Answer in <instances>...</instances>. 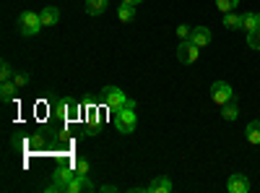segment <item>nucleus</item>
Wrapping results in <instances>:
<instances>
[{"instance_id": "23", "label": "nucleus", "mask_w": 260, "mask_h": 193, "mask_svg": "<svg viewBox=\"0 0 260 193\" xmlns=\"http://www.w3.org/2000/svg\"><path fill=\"white\" fill-rule=\"evenodd\" d=\"M73 167H76L78 175H89V167H91V164H89V159H76Z\"/></svg>"}, {"instance_id": "18", "label": "nucleus", "mask_w": 260, "mask_h": 193, "mask_svg": "<svg viewBox=\"0 0 260 193\" xmlns=\"http://www.w3.org/2000/svg\"><path fill=\"white\" fill-rule=\"evenodd\" d=\"M52 110H55V115H57V118H62V120H68V110H71V99H57V102L52 104Z\"/></svg>"}, {"instance_id": "12", "label": "nucleus", "mask_w": 260, "mask_h": 193, "mask_svg": "<svg viewBox=\"0 0 260 193\" xmlns=\"http://www.w3.org/2000/svg\"><path fill=\"white\" fill-rule=\"evenodd\" d=\"M146 190H148V193H169V190H172V180L161 175V178H156L154 183H151Z\"/></svg>"}, {"instance_id": "16", "label": "nucleus", "mask_w": 260, "mask_h": 193, "mask_svg": "<svg viewBox=\"0 0 260 193\" xmlns=\"http://www.w3.org/2000/svg\"><path fill=\"white\" fill-rule=\"evenodd\" d=\"M224 26H226V29H232V32H237V29H242V16H237L234 11L224 13Z\"/></svg>"}, {"instance_id": "22", "label": "nucleus", "mask_w": 260, "mask_h": 193, "mask_svg": "<svg viewBox=\"0 0 260 193\" xmlns=\"http://www.w3.org/2000/svg\"><path fill=\"white\" fill-rule=\"evenodd\" d=\"M18 89H24V87H29V73H13V78H11Z\"/></svg>"}, {"instance_id": "2", "label": "nucleus", "mask_w": 260, "mask_h": 193, "mask_svg": "<svg viewBox=\"0 0 260 193\" xmlns=\"http://www.w3.org/2000/svg\"><path fill=\"white\" fill-rule=\"evenodd\" d=\"M42 26H45V24H42V16L34 13V11H24V13L18 16V32L24 34V37H34V34H39Z\"/></svg>"}, {"instance_id": "25", "label": "nucleus", "mask_w": 260, "mask_h": 193, "mask_svg": "<svg viewBox=\"0 0 260 193\" xmlns=\"http://www.w3.org/2000/svg\"><path fill=\"white\" fill-rule=\"evenodd\" d=\"M190 34H192V26H187V24H180L177 26V37L180 39H190Z\"/></svg>"}, {"instance_id": "26", "label": "nucleus", "mask_w": 260, "mask_h": 193, "mask_svg": "<svg viewBox=\"0 0 260 193\" xmlns=\"http://www.w3.org/2000/svg\"><path fill=\"white\" fill-rule=\"evenodd\" d=\"M99 190H102V193H115L117 185H99Z\"/></svg>"}, {"instance_id": "1", "label": "nucleus", "mask_w": 260, "mask_h": 193, "mask_svg": "<svg viewBox=\"0 0 260 193\" xmlns=\"http://www.w3.org/2000/svg\"><path fill=\"white\" fill-rule=\"evenodd\" d=\"M136 125H138V115H136V102L130 99L125 107H120V110H115V128L127 136V133H133L136 131Z\"/></svg>"}, {"instance_id": "14", "label": "nucleus", "mask_w": 260, "mask_h": 193, "mask_svg": "<svg viewBox=\"0 0 260 193\" xmlns=\"http://www.w3.org/2000/svg\"><path fill=\"white\" fill-rule=\"evenodd\" d=\"M260 26V13H245L242 16V29L250 34V32H255Z\"/></svg>"}, {"instance_id": "20", "label": "nucleus", "mask_w": 260, "mask_h": 193, "mask_svg": "<svg viewBox=\"0 0 260 193\" xmlns=\"http://www.w3.org/2000/svg\"><path fill=\"white\" fill-rule=\"evenodd\" d=\"M237 3H240V0H216V8H219L221 13H229V11L237 8Z\"/></svg>"}, {"instance_id": "17", "label": "nucleus", "mask_w": 260, "mask_h": 193, "mask_svg": "<svg viewBox=\"0 0 260 193\" xmlns=\"http://www.w3.org/2000/svg\"><path fill=\"white\" fill-rule=\"evenodd\" d=\"M221 118H224V120H229V123L240 118V107L234 104V99H232V102H226V104L221 107Z\"/></svg>"}, {"instance_id": "9", "label": "nucleus", "mask_w": 260, "mask_h": 193, "mask_svg": "<svg viewBox=\"0 0 260 193\" xmlns=\"http://www.w3.org/2000/svg\"><path fill=\"white\" fill-rule=\"evenodd\" d=\"M107 6H110V0H86L83 11L89 13V16H102L107 11Z\"/></svg>"}, {"instance_id": "6", "label": "nucleus", "mask_w": 260, "mask_h": 193, "mask_svg": "<svg viewBox=\"0 0 260 193\" xmlns=\"http://www.w3.org/2000/svg\"><path fill=\"white\" fill-rule=\"evenodd\" d=\"M94 190H99V185H94L89 175H76L68 183V193H94Z\"/></svg>"}, {"instance_id": "4", "label": "nucleus", "mask_w": 260, "mask_h": 193, "mask_svg": "<svg viewBox=\"0 0 260 193\" xmlns=\"http://www.w3.org/2000/svg\"><path fill=\"white\" fill-rule=\"evenodd\" d=\"M201 55V47L195 45L192 39H180V47H177V60L185 63V66H190V63H195Z\"/></svg>"}, {"instance_id": "19", "label": "nucleus", "mask_w": 260, "mask_h": 193, "mask_svg": "<svg viewBox=\"0 0 260 193\" xmlns=\"http://www.w3.org/2000/svg\"><path fill=\"white\" fill-rule=\"evenodd\" d=\"M16 84L13 81H3V87H0V97H3V102H11L13 99V94H16Z\"/></svg>"}, {"instance_id": "27", "label": "nucleus", "mask_w": 260, "mask_h": 193, "mask_svg": "<svg viewBox=\"0 0 260 193\" xmlns=\"http://www.w3.org/2000/svg\"><path fill=\"white\" fill-rule=\"evenodd\" d=\"M122 3H130V6H141L143 0H122Z\"/></svg>"}, {"instance_id": "5", "label": "nucleus", "mask_w": 260, "mask_h": 193, "mask_svg": "<svg viewBox=\"0 0 260 193\" xmlns=\"http://www.w3.org/2000/svg\"><path fill=\"white\" fill-rule=\"evenodd\" d=\"M211 99L219 104V107H224L226 102L234 99V92H232V87H229L226 81H216L213 87H211Z\"/></svg>"}, {"instance_id": "24", "label": "nucleus", "mask_w": 260, "mask_h": 193, "mask_svg": "<svg viewBox=\"0 0 260 193\" xmlns=\"http://www.w3.org/2000/svg\"><path fill=\"white\" fill-rule=\"evenodd\" d=\"M0 78H3V81H11L13 78V68H11L8 60H3V66H0Z\"/></svg>"}, {"instance_id": "7", "label": "nucleus", "mask_w": 260, "mask_h": 193, "mask_svg": "<svg viewBox=\"0 0 260 193\" xmlns=\"http://www.w3.org/2000/svg\"><path fill=\"white\" fill-rule=\"evenodd\" d=\"M226 190H229V193H247V190H250V180H247L242 173L229 175V180H226Z\"/></svg>"}, {"instance_id": "8", "label": "nucleus", "mask_w": 260, "mask_h": 193, "mask_svg": "<svg viewBox=\"0 0 260 193\" xmlns=\"http://www.w3.org/2000/svg\"><path fill=\"white\" fill-rule=\"evenodd\" d=\"M42 24L45 26H55L57 21H60V8L57 6H47V8H42Z\"/></svg>"}, {"instance_id": "21", "label": "nucleus", "mask_w": 260, "mask_h": 193, "mask_svg": "<svg viewBox=\"0 0 260 193\" xmlns=\"http://www.w3.org/2000/svg\"><path fill=\"white\" fill-rule=\"evenodd\" d=\"M247 45H250L252 50H260V26H257L255 32L247 34Z\"/></svg>"}, {"instance_id": "10", "label": "nucleus", "mask_w": 260, "mask_h": 193, "mask_svg": "<svg viewBox=\"0 0 260 193\" xmlns=\"http://www.w3.org/2000/svg\"><path fill=\"white\" fill-rule=\"evenodd\" d=\"M76 175H78V173H76V167H57L55 173H52V180H55V183H65V185H68Z\"/></svg>"}, {"instance_id": "13", "label": "nucleus", "mask_w": 260, "mask_h": 193, "mask_svg": "<svg viewBox=\"0 0 260 193\" xmlns=\"http://www.w3.org/2000/svg\"><path fill=\"white\" fill-rule=\"evenodd\" d=\"M245 139L252 144V146H260V120H252L245 131Z\"/></svg>"}, {"instance_id": "15", "label": "nucleus", "mask_w": 260, "mask_h": 193, "mask_svg": "<svg viewBox=\"0 0 260 193\" xmlns=\"http://www.w3.org/2000/svg\"><path fill=\"white\" fill-rule=\"evenodd\" d=\"M117 18L122 21V24H127V21H133V18H136V6L122 3V6L117 8Z\"/></svg>"}, {"instance_id": "3", "label": "nucleus", "mask_w": 260, "mask_h": 193, "mask_svg": "<svg viewBox=\"0 0 260 193\" xmlns=\"http://www.w3.org/2000/svg\"><path fill=\"white\" fill-rule=\"evenodd\" d=\"M102 102H104V107L107 110H120V107H125L130 99L125 97V92L120 89V87H104L102 89Z\"/></svg>"}, {"instance_id": "11", "label": "nucleus", "mask_w": 260, "mask_h": 193, "mask_svg": "<svg viewBox=\"0 0 260 193\" xmlns=\"http://www.w3.org/2000/svg\"><path fill=\"white\" fill-rule=\"evenodd\" d=\"M190 39H192L198 47H206L208 42H211V29H206V26H195L192 34H190Z\"/></svg>"}]
</instances>
